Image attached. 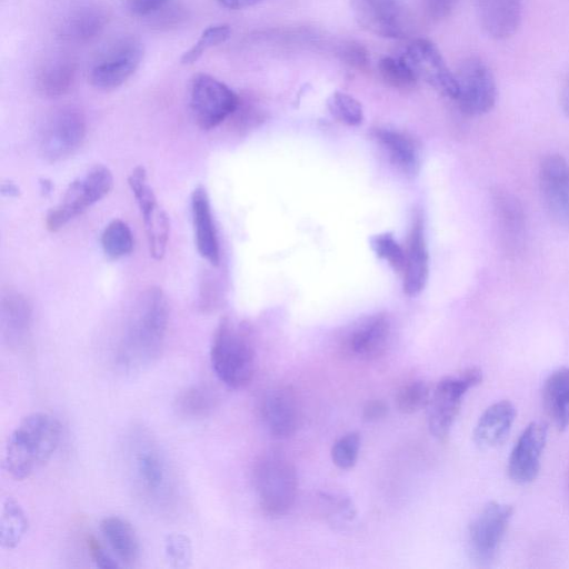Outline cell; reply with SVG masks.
Returning <instances> with one entry per match:
<instances>
[{
  "mask_svg": "<svg viewBox=\"0 0 569 569\" xmlns=\"http://www.w3.org/2000/svg\"><path fill=\"white\" fill-rule=\"evenodd\" d=\"M169 305L159 287H150L137 299L117 350V365L138 371L160 355L167 335Z\"/></svg>",
  "mask_w": 569,
  "mask_h": 569,
  "instance_id": "cell-1",
  "label": "cell"
},
{
  "mask_svg": "<svg viewBox=\"0 0 569 569\" xmlns=\"http://www.w3.org/2000/svg\"><path fill=\"white\" fill-rule=\"evenodd\" d=\"M61 440V425L48 412L29 413L10 433L3 465L8 475L24 480L41 469L53 456Z\"/></svg>",
  "mask_w": 569,
  "mask_h": 569,
  "instance_id": "cell-2",
  "label": "cell"
},
{
  "mask_svg": "<svg viewBox=\"0 0 569 569\" xmlns=\"http://www.w3.org/2000/svg\"><path fill=\"white\" fill-rule=\"evenodd\" d=\"M210 362L218 379L229 388L240 389L250 383L256 360L249 328L222 318L212 337Z\"/></svg>",
  "mask_w": 569,
  "mask_h": 569,
  "instance_id": "cell-3",
  "label": "cell"
},
{
  "mask_svg": "<svg viewBox=\"0 0 569 569\" xmlns=\"http://www.w3.org/2000/svg\"><path fill=\"white\" fill-rule=\"evenodd\" d=\"M252 479L259 503L267 515L282 516L291 509L297 497L298 477L287 458L277 453L262 456L254 463Z\"/></svg>",
  "mask_w": 569,
  "mask_h": 569,
  "instance_id": "cell-4",
  "label": "cell"
},
{
  "mask_svg": "<svg viewBox=\"0 0 569 569\" xmlns=\"http://www.w3.org/2000/svg\"><path fill=\"white\" fill-rule=\"evenodd\" d=\"M128 460L133 485L141 497L153 503L163 501L171 489V472L158 443L144 432L134 435Z\"/></svg>",
  "mask_w": 569,
  "mask_h": 569,
  "instance_id": "cell-5",
  "label": "cell"
},
{
  "mask_svg": "<svg viewBox=\"0 0 569 569\" xmlns=\"http://www.w3.org/2000/svg\"><path fill=\"white\" fill-rule=\"evenodd\" d=\"M112 186L113 176L110 169L103 164L93 166L83 177L68 186L61 201L47 213L46 228L51 232L59 231L104 198Z\"/></svg>",
  "mask_w": 569,
  "mask_h": 569,
  "instance_id": "cell-6",
  "label": "cell"
},
{
  "mask_svg": "<svg viewBox=\"0 0 569 569\" xmlns=\"http://www.w3.org/2000/svg\"><path fill=\"white\" fill-rule=\"evenodd\" d=\"M143 56L144 48L138 38L120 37L107 44L93 59L88 80L100 90L117 89L138 70Z\"/></svg>",
  "mask_w": 569,
  "mask_h": 569,
  "instance_id": "cell-7",
  "label": "cell"
},
{
  "mask_svg": "<svg viewBox=\"0 0 569 569\" xmlns=\"http://www.w3.org/2000/svg\"><path fill=\"white\" fill-rule=\"evenodd\" d=\"M481 380V370L469 367L459 376L443 378L437 383L428 405V426L433 437L439 440L448 437L460 411L463 396Z\"/></svg>",
  "mask_w": 569,
  "mask_h": 569,
  "instance_id": "cell-8",
  "label": "cell"
},
{
  "mask_svg": "<svg viewBox=\"0 0 569 569\" xmlns=\"http://www.w3.org/2000/svg\"><path fill=\"white\" fill-rule=\"evenodd\" d=\"M512 512L510 505L491 501L471 521L467 549L477 566L488 567L496 560Z\"/></svg>",
  "mask_w": 569,
  "mask_h": 569,
  "instance_id": "cell-9",
  "label": "cell"
},
{
  "mask_svg": "<svg viewBox=\"0 0 569 569\" xmlns=\"http://www.w3.org/2000/svg\"><path fill=\"white\" fill-rule=\"evenodd\" d=\"M239 96L226 83L208 73H198L190 86L192 117L203 130L222 123L236 110Z\"/></svg>",
  "mask_w": 569,
  "mask_h": 569,
  "instance_id": "cell-10",
  "label": "cell"
},
{
  "mask_svg": "<svg viewBox=\"0 0 569 569\" xmlns=\"http://www.w3.org/2000/svg\"><path fill=\"white\" fill-rule=\"evenodd\" d=\"M457 102L461 112L481 116L489 112L497 100L495 77L485 61L478 57L465 59L455 73Z\"/></svg>",
  "mask_w": 569,
  "mask_h": 569,
  "instance_id": "cell-11",
  "label": "cell"
},
{
  "mask_svg": "<svg viewBox=\"0 0 569 569\" xmlns=\"http://www.w3.org/2000/svg\"><path fill=\"white\" fill-rule=\"evenodd\" d=\"M87 132L86 118L76 107L57 110L46 122L39 142L42 158L49 162L64 160L82 146Z\"/></svg>",
  "mask_w": 569,
  "mask_h": 569,
  "instance_id": "cell-12",
  "label": "cell"
},
{
  "mask_svg": "<svg viewBox=\"0 0 569 569\" xmlns=\"http://www.w3.org/2000/svg\"><path fill=\"white\" fill-rule=\"evenodd\" d=\"M128 184L141 213L150 256L156 260H161L169 239V217L159 206L157 197L148 183L147 171L142 166H138L131 171Z\"/></svg>",
  "mask_w": 569,
  "mask_h": 569,
  "instance_id": "cell-13",
  "label": "cell"
},
{
  "mask_svg": "<svg viewBox=\"0 0 569 569\" xmlns=\"http://www.w3.org/2000/svg\"><path fill=\"white\" fill-rule=\"evenodd\" d=\"M356 21L367 31L383 38L407 36L410 19L398 0H351Z\"/></svg>",
  "mask_w": 569,
  "mask_h": 569,
  "instance_id": "cell-14",
  "label": "cell"
},
{
  "mask_svg": "<svg viewBox=\"0 0 569 569\" xmlns=\"http://www.w3.org/2000/svg\"><path fill=\"white\" fill-rule=\"evenodd\" d=\"M403 58L418 78H422L442 96L456 99L455 73L450 71L441 52L432 41L423 38L413 40L408 46Z\"/></svg>",
  "mask_w": 569,
  "mask_h": 569,
  "instance_id": "cell-15",
  "label": "cell"
},
{
  "mask_svg": "<svg viewBox=\"0 0 569 569\" xmlns=\"http://www.w3.org/2000/svg\"><path fill=\"white\" fill-rule=\"evenodd\" d=\"M539 187L553 220L569 226V163L557 153L547 154L539 166Z\"/></svg>",
  "mask_w": 569,
  "mask_h": 569,
  "instance_id": "cell-16",
  "label": "cell"
},
{
  "mask_svg": "<svg viewBox=\"0 0 569 569\" xmlns=\"http://www.w3.org/2000/svg\"><path fill=\"white\" fill-rule=\"evenodd\" d=\"M548 428L542 422H530L517 439L509 460V478L520 485L533 481L540 470Z\"/></svg>",
  "mask_w": 569,
  "mask_h": 569,
  "instance_id": "cell-17",
  "label": "cell"
},
{
  "mask_svg": "<svg viewBox=\"0 0 569 569\" xmlns=\"http://www.w3.org/2000/svg\"><path fill=\"white\" fill-rule=\"evenodd\" d=\"M261 416L273 437L292 436L299 425V407L293 390L279 386L267 391L261 402Z\"/></svg>",
  "mask_w": 569,
  "mask_h": 569,
  "instance_id": "cell-18",
  "label": "cell"
},
{
  "mask_svg": "<svg viewBox=\"0 0 569 569\" xmlns=\"http://www.w3.org/2000/svg\"><path fill=\"white\" fill-rule=\"evenodd\" d=\"M390 333L391 323L387 315H372L360 320L351 329L346 338V348L359 359H377L385 353Z\"/></svg>",
  "mask_w": 569,
  "mask_h": 569,
  "instance_id": "cell-19",
  "label": "cell"
},
{
  "mask_svg": "<svg viewBox=\"0 0 569 569\" xmlns=\"http://www.w3.org/2000/svg\"><path fill=\"white\" fill-rule=\"evenodd\" d=\"M109 21L107 10L98 4H86L69 11L57 27V36L68 43L82 44L99 37Z\"/></svg>",
  "mask_w": 569,
  "mask_h": 569,
  "instance_id": "cell-20",
  "label": "cell"
},
{
  "mask_svg": "<svg viewBox=\"0 0 569 569\" xmlns=\"http://www.w3.org/2000/svg\"><path fill=\"white\" fill-rule=\"evenodd\" d=\"M194 242L199 254L212 266L220 262V247L207 190L198 186L191 193Z\"/></svg>",
  "mask_w": 569,
  "mask_h": 569,
  "instance_id": "cell-21",
  "label": "cell"
},
{
  "mask_svg": "<svg viewBox=\"0 0 569 569\" xmlns=\"http://www.w3.org/2000/svg\"><path fill=\"white\" fill-rule=\"evenodd\" d=\"M476 8L481 28L493 39H507L520 26L521 0H476Z\"/></svg>",
  "mask_w": 569,
  "mask_h": 569,
  "instance_id": "cell-22",
  "label": "cell"
},
{
  "mask_svg": "<svg viewBox=\"0 0 569 569\" xmlns=\"http://www.w3.org/2000/svg\"><path fill=\"white\" fill-rule=\"evenodd\" d=\"M429 274V257L420 214L412 220L403 268V290L417 296L425 288Z\"/></svg>",
  "mask_w": 569,
  "mask_h": 569,
  "instance_id": "cell-23",
  "label": "cell"
},
{
  "mask_svg": "<svg viewBox=\"0 0 569 569\" xmlns=\"http://www.w3.org/2000/svg\"><path fill=\"white\" fill-rule=\"evenodd\" d=\"M1 336L11 348L23 345L31 331L32 306L29 299L13 290L1 298L0 307Z\"/></svg>",
  "mask_w": 569,
  "mask_h": 569,
  "instance_id": "cell-24",
  "label": "cell"
},
{
  "mask_svg": "<svg viewBox=\"0 0 569 569\" xmlns=\"http://www.w3.org/2000/svg\"><path fill=\"white\" fill-rule=\"evenodd\" d=\"M516 415V408L509 400H500L489 406L475 427V442L483 449L501 445L508 437Z\"/></svg>",
  "mask_w": 569,
  "mask_h": 569,
  "instance_id": "cell-25",
  "label": "cell"
},
{
  "mask_svg": "<svg viewBox=\"0 0 569 569\" xmlns=\"http://www.w3.org/2000/svg\"><path fill=\"white\" fill-rule=\"evenodd\" d=\"M77 72L76 60L67 56L53 57L38 69L36 74L37 89L48 98L62 97L73 88Z\"/></svg>",
  "mask_w": 569,
  "mask_h": 569,
  "instance_id": "cell-26",
  "label": "cell"
},
{
  "mask_svg": "<svg viewBox=\"0 0 569 569\" xmlns=\"http://www.w3.org/2000/svg\"><path fill=\"white\" fill-rule=\"evenodd\" d=\"M542 402L556 428L565 430L569 426V368H559L546 379Z\"/></svg>",
  "mask_w": 569,
  "mask_h": 569,
  "instance_id": "cell-27",
  "label": "cell"
},
{
  "mask_svg": "<svg viewBox=\"0 0 569 569\" xmlns=\"http://www.w3.org/2000/svg\"><path fill=\"white\" fill-rule=\"evenodd\" d=\"M99 526L104 540L122 562L132 565L138 560L140 543L130 522L119 516H108Z\"/></svg>",
  "mask_w": 569,
  "mask_h": 569,
  "instance_id": "cell-28",
  "label": "cell"
},
{
  "mask_svg": "<svg viewBox=\"0 0 569 569\" xmlns=\"http://www.w3.org/2000/svg\"><path fill=\"white\" fill-rule=\"evenodd\" d=\"M375 137L399 170L408 176H413L419 171V151L411 137L389 128L377 129Z\"/></svg>",
  "mask_w": 569,
  "mask_h": 569,
  "instance_id": "cell-29",
  "label": "cell"
},
{
  "mask_svg": "<svg viewBox=\"0 0 569 569\" xmlns=\"http://www.w3.org/2000/svg\"><path fill=\"white\" fill-rule=\"evenodd\" d=\"M493 204L499 227L508 249H516L525 237V213L520 202L508 192L495 191Z\"/></svg>",
  "mask_w": 569,
  "mask_h": 569,
  "instance_id": "cell-30",
  "label": "cell"
},
{
  "mask_svg": "<svg viewBox=\"0 0 569 569\" xmlns=\"http://www.w3.org/2000/svg\"><path fill=\"white\" fill-rule=\"evenodd\" d=\"M29 519L21 505L12 497L3 499L0 513V545L14 549L24 538Z\"/></svg>",
  "mask_w": 569,
  "mask_h": 569,
  "instance_id": "cell-31",
  "label": "cell"
},
{
  "mask_svg": "<svg viewBox=\"0 0 569 569\" xmlns=\"http://www.w3.org/2000/svg\"><path fill=\"white\" fill-rule=\"evenodd\" d=\"M216 392L207 385H192L181 391L176 400L178 412L188 418L207 417L217 405Z\"/></svg>",
  "mask_w": 569,
  "mask_h": 569,
  "instance_id": "cell-32",
  "label": "cell"
},
{
  "mask_svg": "<svg viewBox=\"0 0 569 569\" xmlns=\"http://www.w3.org/2000/svg\"><path fill=\"white\" fill-rule=\"evenodd\" d=\"M134 246L130 227L120 219L110 221L101 234V247L104 254L113 260L128 256Z\"/></svg>",
  "mask_w": 569,
  "mask_h": 569,
  "instance_id": "cell-33",
  "label": "cell"
},
{
  "mask_svg": "<svg viewBox=\"0 0 569 569\" xmlns=\"http://www.w3.org/2000/svg\"><path fill=\"white\" fill-rule=\"evenodd\" d=\"M382 80L390 87L397 89H409L413 87L418 77L402 57H385L378 64Z\"/></svg>",
  "mask_w": 569,
  "mask_h": 569,
  "instance_id": "cell-34",
  "label": "cell"
},
{
  "mask_svg": "<svg viewBox=\"0 0 569 569\" xmlns=\"http://www.w3.org/2000/svg\"><path fill=\"white\" fill-rule=\"evenodd\" d=\"M330 113L340 122L348 126H358L363 120V110L361 103L352 96L336 91L328 101Z\"/></svg>",
  "mask_w": 569,
  "mask_h": 569,
  "instance_id": "cell-35",
  "label": "cell"
},
{
  "mask_svg": "<svg viewBox=\"0 0 569 569\" xmlns=\"http://www.w3.org/2000/svg\"><path fill=\"white\" fill-rule=\"evenodd\" d=\"M231 30L228 24H213L206 28L193 46L181 57L182 64L196 62L210 48L223 43L230 37Z\"/></svg>",
  "mask_w": 569,
  "mask_h": 569,
  "instance_id": "cell-36",
  "label": "cell"
},
{
  "mask_svg": "<svg viewBox=\"0 0 569 569\" xmlns=\"http://www.w3.org/2000/svg\"><path fill=\"white\" fill-rule=\"evenodd\" d=\"M431 398L429 386L420 380L403 385L397 396L396 405L402 413H413L428 407Z\"/></svg>",
  "mask_w": 569,
  "mask_h": 569,
  "instance_id": "cell-37",
  "label": "cell"
},
{
  "mask_svg": "<svg viewBox=\"0 0 569 569\" xmlns=\"http://www.w3.org/2000/svg\"><path fill=\"white\" fill-rule=\"evenodd\" d=\"M370 246L375 253L386 260L395 271H402L405 268L406 252L396 241L392 233L385 232L373 236Z\"/></svg>",
  "mask_w": 569,
  "mask_h": 569,
  "instance_id": "cell-38",
  "label": "cell"
},
{
  "mask_svg": "<svg viewBox=\"0 0 569 569\" xmlns=\"http://www.w3.org/2000/svg\"><path fill=\"white\" fill-rule=\"evenodd\" d=\"M164 553L173 568H187L192 559V545L188 536L173 532L164 540Z\"/></svg>",
  "mask_w": 569,
  "mask_h": 569,
  "instance_id": "cell-39",
  "label": "cell"
},
{
  "mask_svg": "<svg viewBox=\"0 0 569 569\" xmlns=\"http://www.w3.org/2000/svg\"><path fill=\"white\" fill-rule=\"evenodd\" d=\"M360 449V435L349 432L339 438L331 449V459L340 469H351L358 459Z\"/></svg>",
  "mask_w": 569,
  "mask_h": 569,
  "instance_id": "cell-40",
  "label": "cell"
},
{
  "mask_svg": "<svg viewBox=\"0 0 569 569\" xmlns=\"http://www.w3.org/2000/svg\"><path fill=\"white\" fill-rule=\"evenodd\" d=\"M169 2L149 16V22L152 28L168 30L180 24L186 19L187 16L183 8Z\"/></svg>",
  "mask_w": 569,
  "mask_h": 569,
  "instance_id": "cell-41",
  "label": "cell"
},
{
  "mask_svg": "<svg viewBox=\"0 0 569 569\" xmlns=\"http://www.w3.org/2000/svg\"><path fill=\"white\" fill-rule=\"evenodd\" d=\"M339 56L346 64L359 71L367 70L370 63L367 49L358 42L342 44Z\"/></svg>",
  "mask_w": 569,
  "mask_h": 569,
  "instance_id": "cell-42",
  "label": "cell"
},
{
  "mask_svg": "<svg viewBox=\"0 0 569 569\" xmlns=\"http://www.w3.org/2000/svg\"><path fill=\"white\" fill-rule=\"evenodd\" d=\"M87 546L90 553V557L94 565L102 569H111L119 567V562L107 552L104 547L100 543V541L90 536L87 539Z\"/></svg>",
  "mask_w": 569,
  "mask_h": 569,
  "instance_id": "cell-43",
  "label": "cell"
},
{
  "mask_svg": "<svg viewBox=\"0 0 569 569\" xmlns=\"http://www.w3.org/2000/svg\"><path fill=\"white\" fill-rule=\"evenodd\" d=\"M170 0H124L126 8L134 17H149Z\"/></svg>",
  "mask_w": 569,
  "mask_h": 569,
  "instance_id": "cell-44",
  "label": "cell"
},
{
  "mask_svg": "<svg viewBox=\"0 0 569 569\" xmlns=\"http://www.w3.org/2000/svg\"><path fill=\"white\" fill-rule=\"evenodd\" d=\"M459 0H426V10L430 18L440 20L448 17Z\"/></svg>",
  "mask_w": 569,
  "mask_h": 569,
  "instance_id": "cell-45",
  "label": "cell"
},
{
  "mask_svg": "<svg viewBox=\"0 0 569 569\" xmlns=\"http://www.w3.org/2000/svg\"><path fill=\"white\" fill-rule=\"evenodd\" d=\"M388 412L387 405L381 400H372L363 407L362 416L367 421H377Z\"/></svg>",
  "mask_w": 569,
  "mask_h": 569,
  "instance_id": "cell-46",
  "label": "cell"
},
{
  "mask_svg": "<svg viewBox=\"0 0 569 569\" xmlns=\"http://www.w3.org/2000/svg\"><path fill=\"white\" fill-rule=\"evenodd\" d=\"M216 1L220 6H222L227 9L238 10V9H243V8L254 6L258 2H260L261 0H216Z\"/></svg>",
  "mask_w": 569,
  "mask_h": 569,
  "instance_id": "cell-47",
  "label": "cell"
},
{
  "mask_svg": "<svg viewBox=\"0 0 569 569\" xmlns=\"http://www.w3.org/2000/svg\"><path fill=\"white\" fill-rule=\"evenodd\" d=\"M560 103L563 112L569 118V76L567 77L561 90Z\"/></svg>",
  "mask_w": 569,
  "mask_h": 569,
  "instance_id": "cell-48",
  "label": "cell"
},
{
  "mask_svg": "<svg viewBox=\"0 0 569 569\" xmlns=\"http://www.w3.org/2000/svg\"><path fill=\"white\" fill-rule=\"evenodd\" d=\"M1 193L6 197H18L20 193L19 188L13 182H4L1 186Z\"/></svg>",
  "mask_w": 569,
  "mask_h": 569,
  "instance_id": "cell-49",
  "label": "cell"
},
{
  "mask_svg": "<svg viewBox=\"0 0 569 569\" xmlns=\"http://www.w3.org/2000/svg\"><path fill=\"white\" fill-rule=\"evenodd\" d=\"M51 188H52V184L49 180L47 179H41L40 180V189L42 191V193H49L51 191Z\"/></svg>",
  "mask_w": 569,
  "mask_h": 569,
  "instance_id": "cell-50",
  "label": "cell"
}]
</instances>
